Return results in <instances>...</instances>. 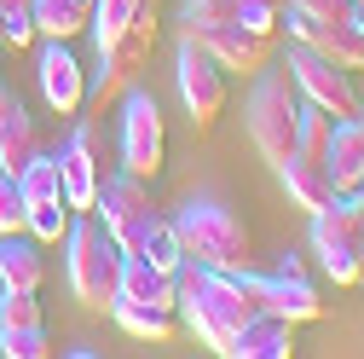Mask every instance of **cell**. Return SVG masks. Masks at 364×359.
Instances as JSON below:
<instances>
[{
    "label": "cell",
    "mask_w": 364,
    "mask_h": 359,
    "mask_svg": "<svg viewBox=\"0 0 364 359\" xmlns=\"http://www.w3.org/2000/svg\"><path fill=\"white\" fill-rule=\"evenodd\" d=\"M70 261H64V273H70V290L87 313H110L116 290H122V249L116 238L105 232V220H75L70 238H64Z\"/></svg>",
    "instance_id": "6da1fadb"
},
{
    "label": "cell",
    "mask_w": 364,
    "mask_h": 359,
    "mask_svg": "<svg viewBox=\"0 0 364 359\" xmlns=\"http://www.w3.org/2000/svg\"><path fill=\"white\" fill-rule=\"evenodd\" d=\"M179 244H186V261L197 266H249V227L237 209H225L214 197H191L173 214Z\"/></svg>",
    "instance_id": "7a4b0ae2"
},
{
    "label": "cell",
    "mask_w": 364,
    "mask_h": 359,
    "mask_svg": "<svg viewBox=\"0 0 364 359\" xmlns=\"http://www.w3.org/2000/svg\"><path fill=\"white\" fill-rule=\"evenodd\" d=\"M243 116H249V140H255V151H260L272 168L295 157L301 93H295V76H289V64H284V70H260V81H255V93H249Z\"/></svg>",
    "instance_id": "3957f363"
},
{
    "label": "cell",
    "mask_w": 364,
    "mask_h": 359,
    "mask_svg": "<svg viewBox=\"0 0 364 359\" xmlns=\"http://www.w3.org/2000/svg\"><path fill=\"white\" fill-rule=\"evenodd\" d=\"M312 255L324 261V273L336 284H358L364 279V232H358V214L347 197L312 209Z\"/></svg>",
    "instance_id": "277c9868"
},
{
    "label": "cell",
    "mask_w": 364,
    "mask_h": 359,
    "mask_svg": "<svg viewBox=\"0 0 364 359\" xmlns=\"http://www.w3.org/2000/svg\"><path fill=\"white\" fill-rule=\"evenodd\" d=\"M173 81H179V105H186V116L197 128H214L220 110H225V70H220V58L203 47L191 29H186V41H179Z\"/></svg>",
    "instance_id": "5b68a950"
},
{
    "label": "cell",
    "mask_w": 364,
    "mask_h": 359,
    "mask_svg": "<svg viewBox=\"0 0 364 359\" xmlns=\"http://www.w3.org/2000/svg\"><path fill=\"white\" fill-rule=\"evenodd\" d=\"M289 76H295V93L318 110H330L336 122L347 116H364V99H358V87H353V70L330 64L324 53H312V47H295L289 41Z\"/></svg>",
    "instance_id": "8992f818"
},
{
    "label": "cell",
    "mask_w": 364,
    "mask_h": 359,
    "mask_svg": "<svg viewBox=\"0 0 364 359\" xmlns=\"http://www.w3.org/2000/svg\"><path fill=\"white\" fill-rule=\"evenodd\" d=\"M168 162V128H162V110L151 93L127 87L122 93V168L139 174V180H156Z\"/></svg>",
    "instance_id": "52a82bcc"
},
{
    "label": "cell",
    "mask_w": 364,
    "mask_h": 359,
    "mask_svg": "<svg viewBox=\"0 0 364 359\" xmlns=\"http://www.w3.org/2000/svg\"><path fill=\"white\" fill-rule=\"evenodd\" d=\"M99 220H105V232L116 238V249L122 255H139V244H145V227L156 220V209H151V180H139V174H116V180H105L99 186V209H93Z\"/></svg>",
    "instance_id": "ba28073f"
},
{
    "label": "cell",
    "mask_w": 364,
    "mask_h": 359,
    "mask_svg": "<svg viewBox=\"0 0 364 359\" xmlns=\"http://www.w3.org/2000/svg\"><path fill=\"white\" fill-rule=\"evenodd\" d=\"M232 273H237V284L255 296L260 313H278V319H289V325H312V319H324V301H318V290L306 284V273H301V261H295V255L284 261V273H278V279H260V273H249V266H232Z\"/></svg>",
    "instance_id": "9c48e42d"
},
{
    "label": "cell",
    "mask_w": 364,
    "mask_h": 359,
    "mask_svg": "<svg viewBox=\"0 0 364 359\" xmlns=\"http://www.w3.org/2000/svg\"><path fill=\"white\" fill-rule=\"evenodd\" d=\"M151 47H156V12L145 6L139 18H133V29H127L122 41H110V47H99V87H93L99 110H105L110 99H122L127 87H133V76H139V64L151 58Z\"/></svg>",
    "instance_id": "30bf717a"
},
{
    "label": "cell",
    "mask_w": 364,
    "mask_h": 359,
    "mask_svg": "<svg viewBox=\"0 0 364 359\" xmlns=\"http://www.w3.org/2000/svg\"><path fill=\"white\" fill-rule=\"evenodd\" d=\"M58 180H64V203L75 214H93L99 209V186H105V168H99V140L93 128H75L70 145L58 151Z\"/></svg>",
    "instance_id": "8fae6325"
},
{
    "label": "cell",
    "mask_w": 364,
    "mask_h": 359,
    "mask_svg": "<svg viewBox=\"0 0 364 359\" xmlns=\"http://www.w3.org/2000/svg\"><path fill=\"white\" fill-rule=\"evenodd\" d=\"M191 35L220 58V70H243V76H260L272 64V47H278V35H260L249 24H208V29H191Z\"/></svg>",
    "instance_id": "7c38bea8"
},
{
    "label": "cell",
    "mask_w": 364,
    "mask_h": 359,
    "mask_svg": "<svg viewBox=\"0 0 364 359\" xmlns=\"http://www.w3.org/2000/svg\"><path fill=\"white\" fill-rule=\"evenodd\" d=\"M35 76H41V99H47L58 116H75L87 105V70L70 53V41H47L41 58H35Z\"/></svg>",
    "instance_id": "4fadbf2b"
},
{
    "label": "cell",
    "mask_w": 364,
    "mask_h": 359,
    "mask_svg": "<svg viewBox=\"0 0 364 359\" xmlns=\"http://www.w3.org/2000/svg\"><path fill=\"white\" fill-rule=\"evenodd\" d=\"M289 353H295V325L278 313H255L225 342V359H289Z\"/></svg>",
    "instance_id": "5bb4252c"
},
{
    "label": "cell",
    "mask_w": 364,
    "mask_h": 359,
    "mask_svg": "<svg viewBox=\"0 0 364 359\" xmlns=\"http://www.w3.org/2000/svg\"><path fill=\"white\" fill-rule=\"evenodd\" d=\"M324 168H330V186H336V197H353V192L364 186V116L336 122V133H330V151H324Z\"/></svg>",
    "instance_id": "9a60e30c"
},
{
    "label": "cell",
    "mask_w": 364,
    "mask_h": 359,
    "mask_svg": "<svg viewBox=\"0 0 364 359\" xmlns=\"http://www.w3.org/2000/svg\"><path fill=\"white\" fill-rule=\"evenodd\" d=\"M122 301H139V307H156V313H173L179 307V284L173 273H162V266H151L145 255H122Z\"/></svg>",
    "instance_id": "2e32d148"
},
{
    "label": "cell",
    "mask_w": 364,
    "mask_h": 359,
    "mask_svg": "<svg viewBox=\"0 0 364 359\" xmlns=\"http://www.w3.org/2000/svg\"><path fill=\"white\" fill-rule=\"evenodd\" d=\"M278 180H284V192H289V203L295 209H324V203H336V186H330V168L318 162V157H289V162H278Z\"/></svg>",
    "instance_id": "e0dca14e"
},
{
    "label": "cell",
    "mask_w": 364,
    "mask_h": 359,
    "mask_svg": "<svg viewBox=\"0 0 364 359\" xmlns=\"http://www.w3.org/2000/svg\"><path fill=\"white\" fill-rule=\"evenodd\" d=\"M47 279V261H41V244L29 232L0 238V290H41Z\"/></svg>",
    "instance_id": "ac0fdd59"
},
{
    "label": "cell",
    "mask_w": 364,
    "mask_h": 359,
    "mask_svg": "<svg viewBox=\"0 0 364 359\" xmlns=\"http://www.w3.org/2000/svg\"><path fill=\"white\" fill-rule=\"evenodd\" d=\"M81 29H93V0H35V35L75 41Z\"/></svg>",
    "instance_id": "d6986e66"
},
{
    "label": "cell",
    "mask_w": 364,
    "mask_h": 359,
    "mask_svg": "<svg viewBox=\"0 0 364 359\" xmlns=\"http://www.w3.org/2000/svg\"><path fill=\"white\" fill-rule=\"evenodd\" d=\"M29 157H41V133H35V116L18 105L12 116H0V168L18 174Z\"/></svg>",
    "instance_id": "ffe728a7"
},
{
    "label": "cell",
    "mask_w": 364,
    "mask_h": 359,
    "mask_svg": "<svg viewBox=\"0 0 364 359\" xmlns=\"http://www.w3.org/2000/svg\"><path fill=\"white\" fill-rule=\"evenodd\" d=\"M110 319L127 331V336H139V342H168L173 336V313H156V307H139V301H110Z\"/></svg>",
    "instance_id": "44dd1931"
},
{
    "label": "cell",
    "mask_w": 364,
    "mask_h": 359,
    "mask_svg": "<svg viewBox=\"0 0 364 359\" xmlns=\"http://www.w3.org/2000/svg\"><path fill=\"white\" fill-rule=\"evenodd\" d=\"M139 255H145L151 266H162V273H179V266H186V244H179V227H173L168 214H156L151 227H145Z\"/></svg>",
    "instance_id": "7402d4cb"
},
{
    "label": "cell",
    "mask_w": 364,
    "mask_h": 359,
    "mask_svg": "<svg viewBox=\"0 0 364 359\" xmlns=\"http://www.w3.org/2000/svg\"><path fill=\"white\" fill-rule=\"evenodd\" d=\"M312 53H324V58H330V64H341V70H364V29H358V24L318 29Z\"/></svg>",
    "instance_id": "603a6c76"
},
{
    "label": "cell",
    "mask_w": 364,
    "mask_h": 359,
    "mask_svg": "<svg viewBox=\"0 0 364 359\" xmlns=\"http://www.w3.org/2000/svg\"><path fill=\"white\" fill-rule=\"evenodd\" d=\"M145 6H151V0H93V41H99V47L122 41Z\"/></svg>",
    "instance_id": "cb8c5ba5"
},
{
    "label": "cell",
    "mask_w": 364,
    "mask_h": 359,
    "mask_svg": "<svg viewBox=\"0 0 364 359\" xmlns=\"http://www.w3.org/2000/svg\"><path fill=\"white\" fill-rule=\"evenodd\" d=\"M18 192H23V203H47V197H64L58 157H29V162L18 168Z\"/></svg>",
    "instance_id": "d4e9b609"
},
{
    "label": "cell",
    "mask_w": 364,
    "mask_h": 359,
    "mask_svg": "<svg viewBox=\"0 0 364 359\" xmlns=\"http://www.w3.org/2000/svg\"><path fill=\"white\" fill-rule=\"evenodd\" d=\"M70 203L64 197H47V203H29V238L35 244H64L70 238Z\"/></svg>",
    "instance_id": "484cf974"
},
{
    "label": "cell",
    "mask_w": 364,
    "mask_h": 359,
    "mask_svg": "<svg viewBox=\"0 0 364 359\" xmlns=\"http://www.w3.org/2000/svg\"><path fill=\"white\" fill-rule=\"evenodd\" d=\"M0 41L12 53H23L35 41V0H0Z\"/></svg>",
    "instance_id": "4316f807"
},
{
    "label": "cell",
    "mask_w": 364,
    "mask_h": 359,
    "mask_svg": "<svg viewBox=\"0 0 364 359\" xmlns=\"http://www.w3.org/2000/svg\"><path fill=\"white\" fill-rule=\"evenodd\" d=\"M12 232H29V203L18 192V174L0 168V238H12Z\"/></svg>",
    "instance_id": "83f0119b"
},
{
    "label": "cell",
    "mask_w": 364,
    "mask_h": 359,
    "mask_svg": "<svg viewBox=\"0 0 364 359\" xmlns=\"http://www.w3.org/2000/svg\"><path fill=\"white\" fill-rule=\"evenodd\" d=\"M0 353L6 359H47V331L41 325H12V331H0Z\"/></svg>",
    "instance_id": "f1b7e54d"
},
{
    "label": "cell",
    "mask_w": 364,
    "mask_h": 359,
    "mask_svg": "<svg viewBox=\"0 0 364 359\" xmlns=\"http://www.w3.org/2000/svg\"><path fill=\"white\" fill-rule=\"evenodd\" d=\"M243 0H186V24L191 29H208V24H237Z\"/></svg>",
    "instance_id": "f546056e"
},
{
    "label": "cell",
    "mask_w": 364,
    "mask_h": 359,
    "mask_svg": "<svg viewBox=\"0 0 364 359\" xmlns=\"http://www.w3.org/2000/svg\"><path fill=\"white\" fill-rule=\"evenodd\" d=\"M295 12H306L318 29H336V24H353V6L358 0H289Z\"/></svg>",
    "instance_id": "4dcf8cb0"
},
{
    "label": "cell",
    "mask_w": 364,
    "mask_h": 359,
    "mask_svg": "<svg viewBox=\"0 0 364 359\" xmlns=\"http://www.w3.org/2000/svg\"><path fill=\"white\" fill-rule=\"evenodd\" d=\"M284 6H289V0H243L237 24H249V29H260V35H278V29H284Z\"/></svg>",
    "instance_id": "1f68e13d"
},
{
    "label": "cell",
    "mask_w": 364,
    "mask_h": 359,
    "mask_svg": "<svg viewBox=\"0 0 364 359\" xmlns=\"http://www.w3.org/2000/svg\"><path fill=\"white\" fill-rule=\"evenodd\" d=\"M18 105H23V99H18V93H12V81H0V116H12V110H18Z\"/></svg>",
    "instance_id": "d6a6232c"
},
{
    "label": "cell",
    "mask_w": 364,
    "mask_h": 359,
    "mask_svg": "<svg viewBox=\"0 0 364 359\" xmlns=\"http://www.w3.org/2000/svg\"><path fill=\"white\" fill-rule=\"evenodd\" d=\"M353 24H358V29H364V0H358V6H353Z\"/></svg>",
    "instance_id": "836d02e7"
}]
</instances>
